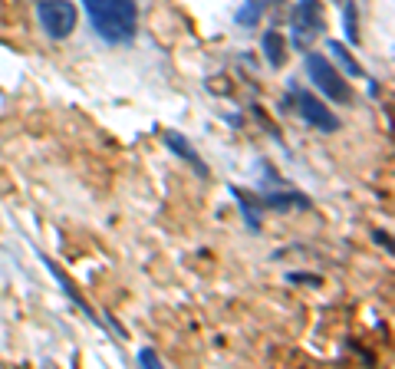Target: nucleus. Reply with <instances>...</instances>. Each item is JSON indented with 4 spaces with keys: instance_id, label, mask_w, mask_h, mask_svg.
<instances>
[{
    "instance_id": "obj_7",
    "label": "nucleus",
    "mask_w": 395,
    "mask_h": 369,
    "mask_svg": "<svg viewBox=\"0 0 395 369\" xmlns=\"http://www.w3.org/2000/svg\"><path fill=\"white\" fill-rule=\"evenodd\" d=\"M260 50H264V60H267L270 66H283V60H287V40H283L277 30H267V33H264V40H260Z\"/></svg>"
},
{
    "instance_id": "obj_15",
    "label": "nucleus",
    "mask_w": 395,
    "mask_h": 369,
    "mask_svg": "<svg viewBox=\"0 0 395 369\" xmlns=\"http://www.w3.org/2000/svg\"><path fill=\"white\" fill-rule=\"evenodd\" d=\"M139 363H142V366H161V359H159V353H155V349H142Z\"/></svg>"
},
{
    "instance_id": "obj_10",
    "label": "nucleus",
    "mask_w": 395,
    "mask_h": 369,
    "mask_svg": "<svg viewBox=\"0 0 395 369\" xmlns=\"http://www.w3.org/2000/svg\"><path fill=\"white\" fill-rule=\"evenodd\" d=\"M264 205L274 211H290V208H310V198L300 192H280V195H264Z\"/></svg>"
},
{
    "instance_id": "obj_2",
    "label": "nucleus",
    "mask_w": 395,
    "mask_h": 369,
    "mask_svg": "<svg viewBox=\"0 0 395 369\" xmlns=\"http://www.w3.org/2000/svg\"><path fill=\"white\" fill-rule=\"evenodd\" d=\"M303 66H307V76H310V83L320 89L330 102H340V106H349V102H353V89H349V83L336 73V66H333L326 56L307 53Z\"/></svg>"
},
{
    "instance_id": "obj_8",
    "label": "nucleus",
    "mask_w": 395,
    "mask_h": 369,
    "mask_svg": "<svg viewBox=\"0 0 395 369\" xmlns=\"http://www.w3.org/2000/svg\"><path fill=\"white\" fill-rule=\"evenodd\" d=\"M326 50H330L333 60H340V66L346 69V73H349V76H356V79H363V76H366V69H363L359 63H356V56L349 53V50H346V43H340V40H330V46H326Z\"/></svg>"
},
{
    "instance_id": "obj_6",
    "label": "nucleus",
    "mask_w": 395,
    "mask_h": 369,
    "mask_svg": "<svg viewBox=\"0 0 395 369\" xmlns=\"http://www.w3.org/2000/svg\"><path fill=\"white\" fill-rule=\"evenodd\" d=\"M161 139H165V145H168L171 149V155H178V159H185V162L192 165V168H198V175H201V178H208V165L201 162V155H198V149H194L192 142L185 139L182 132H175V129H165L161 132Z\"/></svg>"
},
{
    "instance_id": "obj_12",
    "label": "nucleus",
    "mask_w": 395,
    "mask_h": 369,
    "mask_svg": "<svg viewBox=\"0 0 395 369\" xmlns=\"http://www.w3.org/2000/svg\"><path fill=\"white\" fill-rule=\"evenodd\" d=\"M342 20H346V40L356 43V40H359V27H356V7L353 4H346V7H342Z\"/></svg>"
},
{
    "instance_id": "obj_9",
    "label": "nucleus",
    "mask_w": 395,
    "mask_h": 369,
    "mask_svg": "<svg viewBox=\"0 0 395 369\" xmlns=\"http://www.w3.org/2000/svg\"><path fill=\"white\" fill-rule=\"evenodd\" d=\"M40 261L46 264V267H50V274H53L56 281H60V287H63V293H66V297H69V300H73L76 307H83V314L89 316V320H99V316L93 314V307H86V300H83V297H79V293H76V287H73V283H69V281H66V277H63V271H60V267H56V264L50 261V257H40Z\"/></svg>"
},
{
    "instance_id": "obj_11",
    "label": "nucleus",
    "mask_w": 395,
    "mask_h": 369,
    "mask_svg": "<svg viewBox=\"0 0 395 369\" xmlns=\"http://www.w3.org/2000/svg\"><path fill=\"white\" fill-rule=\"evenodd\" d=\"M231 195H234L237 201H241V208H244V217H247V224H250V231H260V217H257L254 205H250V201H247V195H244V192H241V188H234V184H231Z\"/></svg>"
},
{
    "instance_id": "obj_13",
    "label": "nucleus",
    "mask_w": 395,
    "mask_h": 369,
    "mask_svg": "<svg viewBox=\"0 0 395 369\" xmlns=\"http://www.w3.org/2000/svg\"><path fill=\"white\" fill-rule=\"evenodd\" d=\"M257 17H260V4H244V11L237 13V23L241 27H254Z\"/></svg>"
},
{
    "instance_id": "obj_3",
    "label": "nucleus",
    "mask_w": 395,
    "mask_h": 369,
    "mask_svg": "<svg viewBox=\"0 0 395 369\" xmlns=\"http://www.w3.org/2000/svg\"><path fill=\"white\" fill-rule=\"evenodd\" d=\"M36 20L50 40H66L76 30L79 13H76V4H69V0H36Z\"/></svg>"
},
{
    "instance_id": "obj_4",
    "label": "nucleus",
    "mask_w": 395,
    "mask_h": 369,
    "mask_svg": "<svg viewBox=\"0 0 395 369\" xmlns=\"http://www.w3.org/2000/svg\"><path fill=\"white\" fill-rule=\"evenodd\" d=\"M290 30H293V46L297 50H310L313 40L326 30L320 0H300L297 11H293V20H290Z\"/></svg>"
},
{
    "instance_id": "obj_1",
    "label": "nucleus",
    "mask_w": 395,
    "mask_h": 369,
    "mask_svg": "<svg viewBox=\"0 0 395 369\" xmlns=\"http://www.w3.org/2000/svg\"><path fill=\"white\" fill-rule=\"evenodd\" d=\"M86 13L93 20V30L106 43H132L139 30V11L135 0H83Z\"/></svg>"
},
{
    "instance_id": "obj_5",
    "label": "nucleus",
    "mask_w": 395,
    "mask_h": 369,
    "mask_svg": "<svg viewBox=\"0 0 395 369\" xmlns=\"http://www.w3.org/2000/svg\"><path fill=\"white\" fill-rule=\"evenodd\" d=\"M297 112H300V119L307 122V126H313V129H320V132H336L340 129V119H336V116L330 112V106L320 102L313 93L297 89Z\"/></svg>"
},
{
    "instance_id": "obj_14",
    "label": "nucleus",
    "mask_w": 395,
    "mask_h": 369,
    "mask_svg": "<svg viewBox=\"0 0 395 369\" xmlns=\"http://www.w3.org/2000/svg\"><path fill=\"white\" fill-rule=\"evenodd\" d=\"M287 281L290 283H316L320 287L323 277H316V274H287Z\"/></svg>"
}]
</instances>
